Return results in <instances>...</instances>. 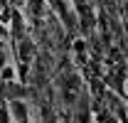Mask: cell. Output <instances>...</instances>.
Instances as JSON below:
<instances>
[{
    "instance_id": "1",
    "label": "cell",
    "mask_w": 128,
    "mask_h": 123,
    "mask_svg": "<svg viewBox=\"0 0 128 123\" xmlns=\"http://www.w3.org/2000/svg\"><path fill=\"white\" fill-rule=\"evenodd\" d=\"M0 76H2V79H8V81H10V79L15 76V72H12V66H5V69H2V74H0Z\"/></svg>"
}]
</instances>
